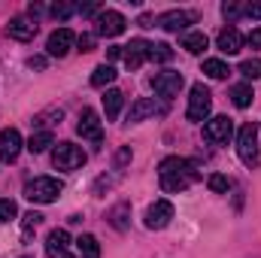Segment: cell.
I'll return each instance as SVG.
<instances>
[{
    "label": "cell",
    "mask_w": 261,
    "mask_h": 258,
    "mask_svg": "<svg viewBox=\"0 0 261 258\" xmlns=\"http://www.w3.org/2000/svg\"><path fill=\"white\" fill-rule=\"evenodd\" d=\"M197 179H200V173H197V167L189 158L170 155V158H164V161L158 164V183H161L164 192H170V194L186 192L189 186H195Z\"/></svg>",
    "instance_id": "6da1fadb"
},
{
    "label": "cell",
    "mask_w": 261,
    "mask_h": 258,
    "mask_svg": "<svg viewBox=\"0 0 261 258\" xmlns=\"http://www.w3.org/2000/svg\"><path fill=\"white\" fill-rule=\"evenodd\" d=\"M61 189L64 186L55 176H34L31 183H24V197L31 203H52V200H58Z\"/></svg>",
    "instance_id": "7a4b0ae2"
},
{
    "label": "cell",
    "mask_w": 261,
    "mask_h": 258,
    "mask_svg": "<svg viewBox=\"0 0 261 258\" xmlns=\"http://www.w3.org/2000/svg\"><path fill=\"white\" fill-rule=\"evenodd\" d=\"M237 155L246 167L258 164V125L255 122H243L237 131Z\"/></svg>",
    "instance_id": "3957f363"
},
{
    "label": "cell",
    "mask_w": 261,
    "mask_h": 258,
    "mask_svg": "<svg viewBox=\"0 0 261 258\" xmlns=\"http://www.w3.org/2000/svg\"><path fill=\"white\" fill-rule=\"evenodd\" d=\"M213 110V94L203 82H195L192 85V94H189V110H186V119L189 122H206Z\"/></svg>",
    "instance_id": "277c9868"
},
{
    "label": "cell",
    "mask_w": 261,
    "mask_h": 258,
    "mask_svg": "<svg viewBox=\"0 0 261 258\" xmlns=\"http://www.w3.org/2000/svg\"><path fill=\"white\" fill-rule=\"evenodd\" d=\"M52 164H55V170H76L85 164V152L76 143H58L52 152Z\"/></svg>",
    "instance_id": "5b68a950"
},
{
    "label": "cell",
    "mask_w": 261,
    "mask_h": 258,
    "mask_svg": "<svg viewBox=\"0 0 261 258\" xmlns=\"http://www.w3.org/2000/svg\"><path fill=\"white\" fill-rule=\"evenodd\" d=\"M231 137H234V122L228 116H216L203 125V140L213 143V146H225Z\"/></svg>",
    "instance_id": "8992f818"
},
{
    "label": "cell",
    "mask_w": 261,
    "mask_h": 258,
    "mask_svg": "<svg viewBox=\"0 0 261 258\" xmlns=\"http://www.w3.org/2000/svg\"><path fill=\"white\" fill-rule=\"evenodd\" d=\"M94 24H97V34H100V37H119V34H125V28H128L125 15L116 12V9H100L97 18H94Z\"/></svg>",
    "instance_id": "52a82bcc"
},
{
    "label": "cell",
    "mask_w": 261,
    "mask_h": 258,
    "mask_svg": "<svg viewBox=\"0 0 261 258\" xmlns=\"http://www.w3.org/2000/svg\"><path fill=\"white\" fill-rule=\"evenodd\" d=\"M182 82H186V79H182V73H176V70H164V73H155L152 88H155V94H158V97L170 100V97H176V94H179Z\"/></svg>",
    "instance_id": "ba28073f"
},
{
    "label": "cell",
    "mask_w": 261,
    "mask_h": 258,
    "mask_svg": "<svg viewBox=\"0 0 261 258\" xmlns=\"http://www.w3.org/2000/svg\"><path fill=\"white\" fill-rule=\"evenodd\" d=\"M76 134L82 140H91V143H100L103 140V128H100V116L94 110H82L79 113V122H76Z\"/></svg>",
    "instance_id": "9c48e42d"
},
{
    "label": "cell",
    "mask_w": 261,
    "mask_h": 258,
    "mask_svg": "<svg viewBox=\"0 0 261 258\" xmlns=\"http://www.w3.org/2000/svg\"><path fill=\"white\" fill-rule=\"evenodd\" d=\"M170 219H173V203H170V200H155V203L146 210V228H152V231L167 228Z\"/></svg>",
    "instance_id": "30bf717a"
},
{
    "label": "cell",
    "mask_w": 261,
    "mask_h": 258,
    "mask_svg": "<svg viewBox=\"0 0 261 258\" xmlns=\"http://www.w3.org/2000/svg\"><path fill=\"white\" fill-rule=\"evenodd\" d=\"M73 43H76V34H73L70 28H58V31H52V34H49L46 52H49L52 58H64L67 52L73 49Z\"/></svg>",
    "instance_id": "8fae6325"
},
{
    "label": "cell",
    "mask_w": 261,
    "mask_h": 258,
    "mask_svg": "<svg viewBox=\"0 0 261 258\" xmlns=\"http://www.w3.org/2000/svg\"><path fill=\"white\" fill-rule=\"evenodd\" d=\"M149 49H152V43H146V40H130L128 46H122L125 67H128V70L143 67V61H149Z\"/></svg>",
    "instance_id": "7c38bea8"
},
{
    "label": "cell",
    "mask_w": 261,
    "mask_h": 258,
    "mask_svg": "<svg viewBox=\"0 0 261 258\" xmlns=\"http://www.w3.org/2000/svg\"><path fill=\"white\" fill-rule=\"evenodd\" d=\"M192 21H195V12H186V9H170V12L158 15V28H164V31H173V34L186 31Z\"/></svg>",
    "instance_id": "4fadbf2b"
},
{
    "label": "cell",
    "mask_w": 261,
    "mask_h": 258,
    "mask_svg": "<svg viewBox=\"0 0 261 258\" xmlns=\"http://www.w3.org/2000/svg\"><path fill=\"white\" fill-rule=\"evenodd\" d=\"M21 152V134L15 128H3L0 131V158L3 161H15Z\"/></svg>",
    "instance_id": "5bb4252c"
},
{
    "label": "cell",
    "mask_w": 261,
    "mask_h": 258,
    "mask_svg": "<svg viewBox=\"0 0 261 258\" xmlns=\"http://www.w3.org/2000/svg\"><path fill=\"white\" fill-rule=\"evenodd\" d=\"M6 34H9L12 40H18V43H28V40H34V34H37V21L24 18V15H15V18H9Z\"/></svg>",
    "instance_id": "9a60e30c"
},
{
    "label": "cell",
    "mask_w": 261,
    "mask_h": 258,
    "mask_svg": "<svg viewBox=\"0 0 261 258\" xmlns=\"http://www.w3.org/2000/svg\"><path fill=\"white\" fill-rule=\"evenodd\" d=\"M216 49L225 52V55H237V52L243 49V37H240V31H237L234 24H231V28H222L219 37H216Z\"/></svg>",
    "instance_id": "2e32d148"
},
{
    "label": "cell",
    "mask_w": 261,
    "mask_h": 258,
    "mask_svg": "<svg viewBox=\"0 0 261 258\" xmlns=\"http://www.w3.org/2000/svg\"><path fill=\"white\" fill-rule=\"evenodd\" d=\"M164 113V107H158L152 97H140V100H134V107L128 110V122H143V119H149V116H161Z\"/></svg>",
    "instance_id": "e0dca14e"
},
{
    "label": "cell",
    "mask_w": 261,
    "mask_h": 258,
    "mask_svg": "<svg viewBox=\"0 0 261 258\" xmlns=\"http://www.w3.org/2000/svg\"><path fill=\"white\" fill-rule=\"evenodd\" d=\"M67 246H70V234H67L64 228H55V231L49 234V240H46V255L49 258L61 255Z\"/></svg>",
    "instance_id": "ac0fdd59"
},
{
    "label": "cell",
    "mask_w": 261,
    "mask_h": 258,
    "mask_svg": "<svg viewBox=\"0 0 261 258\" xmlns=\"http://www.w3.org/2000/svg\"><path fill=\"white\" fill-rule=\"evenodd\" d=\"M122 100H125V94H122L119 88H110V91L103 94V113H107L110 122L119 119V113H122Z\"/></svg>",
    "instance_id": "d6986e66"
},
{
    "label": "cell",
    "mask_w": 261,
    "mask_h": 258,
    "mask_svg": "<svg viewBox=\"0 0 261 258\" xmlns=\"http://www.w3.org/2000/svg\"><path fill=\"white\" fill-rule=\"evenodd\" d=\"M49 146H55V134H52V131H37V134H31V140H28V149H31L34 155L46 152Z\"/></svg>",
    "instance_id": "ffe728a7"
},
{
    "label": "cell",
    "mask_w": 261,
    "mask_h": 258,
    "mask_svg": "<svg viewBox=\"0 0 261 258\" xmlns=\"http://www.w3.org/2000/svg\"><path fill=\"white\" fill-rule=\"evenodd\" d=\"M252 97H255V94H252V85H249V82H240V85L231 88V100H234L237 110H246V107L252 104Z\"/></svg>",
    "instance_id": "44dd1931"
},
{
    "label": "cell",
    "mask_w": 261,
    "mask_h": 258,
    "mask_svg": "<svg viewBox=\"0 0 261 258\" xmlns=\"http://www.w3.org/2000/svg\"><path fill=\"white\" fill-rule=\"evenodd\" d=\"M182 49L192 52V55H200V52L206 49V34H200V31H189V34L182 37Z\"/></svg>",
    "instance_id": "7402d4cb"
},
{
    "label": "cell",
    "mask_w": 261,
    "mask_h": 258,
    "mask_svg": "<svg viewBox=\"0 0 261 258\" xmlns=\"http://www.w3.org/2000/svg\"><path fill=\"white\" fill-rule=\"evenodd\" d=\"M61 116H64V110H61V107H52V110H46V113L34 116V128H37V131H49V125L61 122Z\"/></svg>",
    "instance_id": "603a6c76"
},
{
    "label": "cell",
    "mask_w": 261,
    "mask_h": 258,
    "mask_svg": "<svg viewBox=\"0 0 261 258\" xmlns=\"http://www.w3.org/2000/svg\"><path fill=\"white\" fill-rule=\"evenodd\" d=\"M113 79H116L113 64H100V67H94V73H91V85H94V88H107Z\"/></svg>",
    "instance_id": "cb8c5ba5"
},
{
    "label": "cell",
    "mask_w": 261,
    "mask_h": 258,
    "mask_svg": "<svg viewBox=\"0 0 261 258\" xmlns=\"http://www.w3.org/2000/svg\"><path fill=\"white\" fill-rule=\"evenodd\" d=\"M76 246H79L82 258H100V243H97V237H91V234H82V237L76 240Z\"/></svg>",
    "instance_id": "d4e9b609"
},
{
    "label": "cell",
    "mask_w": 261,
    "mask_h": 258,
    "mask_svg": "<svg viewBox=\"0 0 261 258\" xmlns=\"http://www.w3.org/2000/svg\"><path fill=\"white\" fill-rule=\"evenodd\" d=\"M203 73H206L210 79H228L231 70H228V64H225L222 58H206V61H203Z\"/></svg>",
    "instance_id": "484cf974"
},
{
    "label": "cell",
    "mask_w": 261,
    "mask_h": 258,
    "mask_svg": "<svg viewBox=\"0 0 261 258\" xmlns=\"http://www.w3.org/2000/svg\"><path fill=\"white\" fill-rule=\"evenodd\" d=\"M149 61H161V64H167V61H173V49H170L167 43H152V49H149Z\"/></svg>",
    "instance_id": "4316f807"
},
{
    "label": "cell",
    "mask_w": 261,
    "mask_h": 258,
    "mask_svg": "<svg viewBox=\"0 0 261 258\" xmlns=\"http://www.w3.org/2000/svg\"><path fill=\"white\" fill-rule=\"evenodd\" d=\"M128 213H130L128 203H119V207H113V213H110V222H113V228L125 231V228H128V219H125Z\"/></svg>",
    "instance_id": "83f0119b"
},
{
    "label": "cell",
    "mask_w": 261,
    "mask_h": 258,
    "mask_svg": "<svg viewBox=\"0 0 261 258\" xmlns=\"http://www.w3.org/2000/svg\"><path fill=\"white\" fill-rule=\"evenodd\" d=\"M240 73H243L246 79H258L261 76V58H246V61H240Z\"/></svg>",
    "instance_id": "f1b7e54d"
},
{
    "label": "cell",
    "mask_w": 261,
    "mask_h": 258,
    "mask_svg": "<svg viewBox=\"0 0 261 258\" xmlns=\"http://www.w3.org/2000/svg\"><path fill=\"white\" fill-rule=\"evenodd\" d=\"M243 9H246V3H237V0H228V3L222 6V15H225L228 21H234V18H240V15H243Z\"/></svg>",
    "instance_id": "f546056e"
},
{
    "label": "cell",
    "mask_w": 261,
    "mask_h": 258,
    "mask_svg": "<svg viewBox=\"0 0 261 258\" xmlns=\"http://www.w3.org/2000/svg\"><path fill=\"white\" fill-rule=\"evenodd\" d=\"M18 216V207H15V200H9V197H0V222H9V219H15Z\"/></svg>",
    "instance_id": "4dcf8cb0"
},
{
    "label": "cell",
    "mask_w": 261,
    "mask_h": 258,
    "mask_svg": "<svg viewBox=\"0 0 261 258\" xmlns=\"http://www.w3.org/2000/svg\"><path fill=\"white\" fill-rule=\"evenodd\" d=\"M73 12H79V6H76V3H55V6H52V15H55V18H61V21L70 18Z\"/></svg>",
    "instance_id": "1f68e13d"
},
{
    "label": "cell",
    "mask_w": 261,
    "mask_h": 258,
    "mask_svg": "<svg viewBox=\"0 0 261 258\" xmlns=\"http://www.w3.org/2000/svg\"><path fill=\"white\" fill-rule=\"evenodd\" d=\"M228 176H222V173H213L210 176V192H216V194H222V192H228Z\"/></svg>",
    "instance_id": "d6a6232c"
},
{
    "label": "cell",
    "mask_w": 261,
    "mask_h": 258,
    "mask_svg": "<svg viewBox=\"0 0 261 258\" xmlns=\"http://www.w3.org/2000/svg\"><path fill=\"white\" fill-rule=\"evenodd\" d=\"M40 222H43V216H40V213H34V210H31V213H24V234H31V228H37Z\"/></svg>",
    "instance_id": "836d02e7"
},
{
    "label": "cell",
    "mask_w": 261,
    "mask_h": 258,
    "mask_svg": "<svg viewBox=\"0 0 261 258\" xmlns=\"http://www.w3.org/2000/svg\"><path fill=\"white\" fill-rule=\"evenodd\" d=\"M76 43H79V52H91V49H94V37H91V34L76 37Z\"/></svg>",
    "instance_id": "e575fe53"
},
{
    "label": "cell",
    "mask_w": 261,
    "mask_h": 258,
    "mask_svg": "<svg viewBox=\"0 0 261 258\" xmlns=\"http://www.w3.org/2000/svg\"><path fill=\"white\" fill-rule=\"evenodd\" d=\"M243 15H246V18H261V3H246Z\"/></svg>",
    "instance_id": "d590c367"
},
{
    "label": "cell",
    "mask_w": 261,
    "mask_h": 258,
    "mask_svg": "<svg viewBox=\"0 0 261 258\" xmlns=\"http://www.w3.org/2000/svg\"><path fill=\"white\" fill-rule=\"evenodd\" d=\"M246 43H249V49H261V28H255V31L246 37Z\"/></svg>",
    "instance_id": "8d00e7d4"
},
{
    "label": "cell",
    "mask_w": 261,
    "mask_h": 258,
    "mask_svg": "<svg viewBox=\"0 0 261 258\" xmlns=\"http://www.w3.org/2000/svg\"><path fill=\"white\" fill-rule=\"evenodd\" d=\"M28 67L31 70H46V58L43 55H34V58H28Z\"/></svg>",
    "instance_id": "74e56055"
},
{
    "label": "cell",
    "mask_w": 261,
    "mask_h": 258,
    "mask_svg": "<svg viewBox=\"0 0 261 258\" xmlns=\"http://www.w3.org/2000/svg\"><path fill=\"white\" fill-rule=\"evenodd\" d=\"M79 12H82V15H97L100 6H97V3H85V6H79Z\"/></svg>",
    "instance_id": "f35d334b"
},
{
    "label": "cell",
    "mask_w": 261,
    "mask_h": 258,
    "mask_svg": "<svg viewBox=\"0 0 261 258\" xmlns=\"http://www.w3.org/2000/svg\"><path fill=\"white\" fill-rule=\"evenodd\" d=\"M107 58H110V61L122 58V46H113V49H107Z\"/></svg>",
    "instance_id": "ab89813d"
},
{
    "label": "cell",
    "mask_w": 261,
    "mask_h": 258,
    "mask_svg": "<svg viewBox=\"0 0 261 258\" xmlns=\"http://www.w3.org/2000/svg\"><path fill=\"white\" fill-rule=\"evenodd\" d=\"M140 24L143 28H152V15H140Z\"/></svg>",
    "instance_id": "60d3db41"
},
{
    "label": "cell",
    "mask_w": 261,
    "mask_h": 258,
    "mask_svg": "<svg viewBox=\"0 0 261 258\" xmlns=\"http://www.w3.org/2000/svg\"><path fill=\"white\" fill-rule=\"evenodd\" d=\"M64 258H73V255H64Z\"/></svg>",
    "instance_id": "b9f144b4"
}]
</instances>
